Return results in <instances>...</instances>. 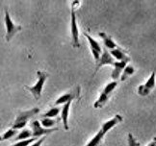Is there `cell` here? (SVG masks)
Returning a JSON list of instances; mask_svg holds the SVG:
<instances>
[{
    "mask_svg": "<svg viewBox=\"0 0 156 146\" xmlns=\"http://www.w3.org/2000/svg\"><path fill=\"white\" fill-rule=\"evenodd\" d=\"M31 137H32V132H31V130L24 129V130H22L19 134V136L16 137L15 141H24V139H28V138H31Z\"/></svg>",
    "mask_w": 156,
    "mask_h": 146,
    "instance_id": "ac0fdd59",
    "label": "cell"
},
{
    "mask_svg": "<svg viewBox=\"0 0 156 146\" xmlns=\"http://www.w3.org/2000/svg\"><path fill=\"white\" fill-rule=\"evenodd\" d=\"M79 5H80V1H73V3H71V8L75 10Z\"/></svg>",
    "mask_w": 156,
    "mask_h": 146,
    "instance_id": "cb8c5ba5",
    "label": "cell"
},
{
    "mask_svg": "<svg viewBox=\"0 0 156 146\" xmlns=\"http://www.w3.org/2000/svg\"><path fill=\"white\" fill-rule=\"evenodd\" d=\"M73 103V100H70L69 102H67L66 104H64L63 108H62V112H61V118L64 124V128L65 130H69V109H70V105Z\"/></svg>",
    "mask_w": 156,
    "mask_h": 146,
    "instance_id": "7c38bea8",
    "label": "cell"
},
{
    "mask_svg": "<svg viewBox=\"0 0 156 146\" xmlns=\"http://www.w3.org/2000/svg\"><path fill=\"white\" fill-rule=\"evenodd\" d=\"M155 83H156V71L153 70L151 72V76L148 77L147 81L141 85V86L138 88V94L141 96H147L151 93V91L154 89L155 87Z\"/></svg>",
    "mask_w": 156,
    "mask_h": 146,
    "instance_id": "5b68a950",
    "label": "cell"
},
{
    "mask_svg": "<svg viewBox=\"0 0 156 146\" xmlns=\"http://www.w3.org/2000/svg\"><path fill=\"white\" fill-rule=\"evenodd\" d=\"M117 86H118V82L117 81H113V82H111L109 84H107L106 86H105V88L103 89L102 92L100 93L99 98L97 101H95L94 107L95 109L102 108L107 103V101L109 100L110 96L112 95V92H113L114 90H115Z\"/></svg>",
    "mask_w": 156,
    "mask_h": 146,
    "instance_id": "7a4b0ae2",
    "label": "cell"
},
{
    "mask_svg": "<svg viewBox=\"0 0 156 146\" xmlns=\"http://www.w3.org/2000/svg\"><path fill=\"white\" fill-rule=\"evenodd\" d=\"M36 141H38V138L31 137V138H28V139H24V141H17L16 143H15L14 145H12V146H29V145H31L33 142H35Z\"/></svg>",
    "mask_w": 156,
    "mask_h": 146,
    "instance_id": "ffe728a7",
    "label": "cell"
},
{
    "mask_svg": "<svg viewBox=\"0 0 156 146\" xmlns=\"http://www.w3.org/2000/svg\"><path fill=\"white\" fill-rule=\"evenodd\" d=\"M116 63L115 59H114L110 52L108 51L106 48H103V52L101 54L100 59L98 61V63L97 64V68H95V72H97L100 68H102L103 65H114V64Z\"/></svg>",
    "mask_w": 156,
    "mask_h": 146,
    "instance_id": "9c48e42d",
    "label": "cell"
},
{
    "mask_svg": "<svg viewBox=\"0 0 156 146\" xmlns=\"http://www.w3.org/2000/svg\"><path fill=\"white\" fill-rule=\"evenodd\" d=\"M106 132L105 131H103L102 129L100 128V130L98 132V134L95 135L91 141H90L88 143H87V145L86 146H98L99 144H100V142H101V141L103 139V137H104V136L106 135Z\"/></svg>",
    "mask_w": 156,
    "mask_h": 146,
    "instance_id": "9a60e30c",
    "label": "cell"
},
{
    "mask_svg": "<svg viewBox=\"0 0 156 146\" xmlns=\"http://www.w3.org/2000/svg\"><path fill=\"white\" fill-rule=\"evenodd\" d=\"M84 36H86L87 40L89 41L90 44V49L94 56V59L95 61V64L98 63V61L101 56V46L99 44V42L98 40H95L92 36H90L88 33H84Z\"/></svg>",
    "mask_w": 156,
    "mask_h": 146,
    "instance_id": "52a82bcc",
    "label": "cell"
},
{
    "mask_svg": "<svg viewBox=\"0 0 156 146\" xmlns=\"http://www.w3.org/2000/svg\"><path fill=\"white\" fill-rule=\"evenodd\" d=\"M79 91H80V88L77 87V89L75 88L73 91H69V92H67V93H65L64 95L60 96L59 98L56 100L55 105L58 106V105H61V104H66L67 102L77 98V97H79Z\"/></svg>",
    "mask_w": 156,
    "mask_h": 146,
    "instance_id": "30bf717a",
    "label": "cell"
},
{
    "mask_svg": "<svg viewBox=\"0 0 156 146\" xmlns=\"http://www.w3.org/2000/svg\"><path fill=\"white\" fill-rule=\"evenodd\" d=\"M30 127H31V132H32V137H36L38 138L41 136H45V135H48V134L54 132V131H57L58 128H51V129H45L43 126L41 125L40 121L38 120H35L33 122L30 124Z\"/></svg>",
    "mask_w": 156,
    "mask_h": 146,
    "instance_id": "8992f818",
    "label": "cell"
},
{
    "mask_svg": "<svg viewBox=\"0 0 156 146\" xmlns=\"http://www.w3.org/2000/svg\"><path fill=\"white\" fill-rule=\"evenodd\" d=\"M41 125L43 126L45 129H51V127H53L57 123V121L53 118H47V117H43L41 120Z\"/></svg>",
    "mask_w": 156,
    "mask_h": 146,
    "instance_id": "e0dca14e",
    "label": "cell"
},
{
    "mask_svg": "<svg viewBox=\"0 0 156 146\" xmlns=\"http://www.w3.org/2000/svg\"><path fill=\"white\" fill-rule=\"evenodd\" d=\"M1 141H2V137H1V136H0V142H1Z\"/></svg>",
    "mask_w": 156,
    "mask_h": 146,
    "instance_id": "484cf974",
    "label": "cell"
},
{
    "mask_svg": "<svg viewBox=\"0 0 156 146\" xmlns=\"http://www.w3.org/2000/svg\"><path fill=\"white\" fill-rule=\"evenodd\" d=\"M127 65V63L126 62H117L114 64V70L112 71L111 73V78L113 79L114 81H117L118 79L121 76V74L122 73V70L125 66Z\"/></svg>",
    "mask_w": 156,
    "mask_h": 146,
    "instance_id": "4fadbf2b",
    "label": "cell"
},
{
    "mask_svg": "<svg viewBox=\"0 0 156 146\" xmlns=\"http://www.w3.org/2000/svg\"><path fill=\"white\" fill-rule=\"evenodd\" d=\"M147 146H156V137H153V139L147 144Z\"/></svg>",
    "mask_w": 156,
    "mask_h": 146,
    "instance_id": "d4e9b609",
    "label": "cell"
},
{
    "mask_svg": "<svg viewBox=\"0 0 156 146\" xmlns=\"http://www.w3.org/2000/svg\"><path fill=\"white\" fill-rule=\"evenodd\" d=\"M98 36H100L101 39H102L103 43H104V45H105V48H106V49H111V50H113V49H115V48L119 47V46L117 45L116 42L113 40V39L111 38V36H108L106 33H104V32H100V33L98 34Z\"/></svg>",
    "mask_w": 156,
    "mask_h": 146,
    "instance_id": "5bb4252c",
    "label": "cell"
},
{
    "mask_svg": "<svg viewBox=\"0 0 156 146\" xmlns=\"http://www.w3.org/2000/svg\"><path fill=\"white\" fill-rule=\"evenodd\" d=\"M70 32L71 38H73V47H80L79 42V29L77 26L76 21V13L75 10L71 8L70 10Z\"/></svg>",
    "mask_w": 156,
    "mask_h": 146,
    "instance_id": "277c9868",
    "label": "cell"
},
{
    "mask_svg": "<svg viewBox=\"0 0 156 146\" xmlns=\"http://www.w3.org/2000/svg\"><path fill=\"white\" fill-rule=\"evenodd\" d=\"M16 130H14V129H11L10 130H8L7 132H5L4 133V135L3 136H1V137H2V141H6V139H10V138H12L14 136H16Z\"/></svg>",
    "mask_w": 156,
    "mask_h": 146,
    "instance_id": "44dd1931",
    "label": "cell"
},
{
    "mask_svg": "<svg viewBox=\"0 0 156 146\" xmlns=\"http://www.w3.org/2000/svg\"><path fill=\"white\" fill-rule=\"evenodd\" d=\"M134 72H135V69H134V68H133L132 65L128 64V65L125 66V68H123V70H122V77H121L122 82H123V81L126 80V79H127L129 76L133 75V74H134Z\"/></svg>",
    "mask_w": 156,
    "mask_h": 146,
    "instance_id": "2e32d148",
    "label": "cell"
},
{
    "mask_svg": "<svg viewBox=\"0 0 156 146\" xmlns=\"http://www.w3.org/2000/svg\"><path fill=\"white\" fill-rule=\"evenodd\" d=\"M44 139H45V137H41L40 139H38V141H36L35 142H33L30 146H41V144H43L44 141Z\"/></svg>",
    "mask_w": 156,
    "mask_h": 146,
    "instance_id": "603a6c76",
    "label": "cell"
},
{
    "mask_svg": "<svg viewBox=\"0 0 156 146\" xmlns=\"http://www.w3.org/2000/svg\"><path fill=\"white\" fill-rule=\"evenodd\" d=\"M4 21H5V27H6L5 39L7 41H10L17 32L20 31V30L22 29V27L20 25H16V24L13 20H12V18L10 16V13H9V11L7 9L5 10Z\"/></svg>",
    "mask_w": 156,
    "mask_h": 146,
    "instance_id": "3957f363",
    "label": "cell"
},
{
    "mask_svg": "<svg viewBox=\"0 0 156 146\" xmlns=\"http://www.w3.org/2000/svg\"><path fill=\"white\" fill-rule=\"evenodd\" d=\"M110 54L114 59L117 60V62H126V63H128L130 61V58L127 55L126 51H124L121 47H117V48H115V49L111 50Z\"/></svg>",
    "mask_w": 156,
    "mask_h": 146,
    "instance_id": "8fae6325",
    "label": "cell"
},
{
    "mask_svg": "<svg viewBox=\"0 0 156 146\" xmlns=\"http://www.w3.org/2000/svg\"><path fill=\"white\" fill-rule=\"evenodd\" d=\"M140 142H138L132 134H128V146H140Z\"/></svg>",
    "mask_w": 156,
    "mask_h": 146,
    "instance_id": "7402d4cb",
    "label": "cell"
},
{
    "mask_svg": "<svg viewBox=\"0 0 156 146\" xmlns=\"http://www.w3.org/2000/svg\"><path fill=\"white\" fill-rule=\"evenodd\" d=\"M60 112H61V109L58 108V107H53L51 109H49V111L45 113L44 114H43L44 117H47V118H53L57 116V115L60 113Z\"/></svg>",
    "mask_w": 156,
    "mask_h": 146,
    "instance_id": "d6986e66",
    "label": "cell"
},
{
    "mask_svg": "<svg viewBox=\"0 0 156 146\" xmlns=\"http://www.w3.org/2000/svg\"><path fill=\"white\" fill-rule=\"evenodd\" d=\"M37 76H38V80L34 86L32 87L25 86V89H27L30 92L32 93V95L34 96V98L36 100L41 98V91H43V89H44V85L46 81L47 77H48V74L44 71H37Z\"/></svg>",
    "mask_w": 156,
    "mask_h": 146,
    "instance_id": "6da1fadb",
    "label": "cell"
},
{
    "mask_svg": "<svg viewBox=\"0 0 156 146\" xmlns=\"http://www.w3.org/2000/svg\"><path fill=\"white\" fill-rule=\"evenodd\" d=\"M40 113V109L39 108H33L30 109L28 111H23L21 113H19V115L16 116L15 123L14 124H17V123H27L28 120L30 118L34 117L36 114H38Z\"/></svg>",
    "mask_w": 156,
    "mask_h": 146,
    "instance_id": "ba28073f",
    "label": "cell"
}]
</instances>
